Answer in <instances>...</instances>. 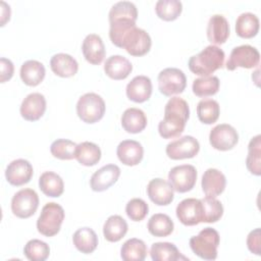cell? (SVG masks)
Wrapping results in <instances>:
<instances>
[{
    "mask_svg": "<svg viewBox=\"0 0 261 261\" xmlns=\"http://www.w3.org/2000/svg\"><path fill=\"white\" fill-rule=\"evenodd\" d=\"M190 116L189 105L179 97H171L164 108V118L158 124L159 135L163 139L178 137L185 129Z\"/></svg>",
    "mask_w": 261,
    "mask_h": 261,
    "instance_id": "1",
    "label": "cell"
},
{
    "mask_svg": "<svg viewBox=\"0 0 261 261\" xmlns=\"http://www.w3.org/2000/svg\"><path fill=\"white\" fill-rule=\"evenodd\" d=\"M224 52L215 45H209L200 53L189 59L190 70L201 76H209L215 70L221 68L224 63Z\"/></svg>",
    "mask_w": 261,
    "mask_h": 261,
    "instance_id": "2",
    "label": "cell"
},
{
    "mask_svg": "<svg viewBox=\"0 0 261 261\" xmlns=\"http://www.w3.org/2000/svg\"><path fill=\"white\" fill-rule=\"evenodd\" d=\"M220 242L217 230L212 227L203 228L197 236L190 239L192 251L204 260H214L217 258V248Z\"/></svg>",
    "mask_w": 261,
    "mask_h": 261,
    "instance_id": "3",
    "label": "cell"
},
{
    "mask_svg": "<svg viewBox=\"0 0 261 261\" xmlns=\"http://www.w3.org/2000/svg\"><path fill=\"white\" fill-rule=\"evenodd\" d=\"M63 219V208L54 202L47 203L42 208L41 214L37 220V229L45 237H53L59 232Z\"/></svg>",
    "mask_w": 261,
    "mask_h": 261,
    "instance_id": "4",
    "label": "cell"
},
{
    "mask_svg": "<svg viewBox=\"0 0 261 261\" xmlns=\"http://www.w3.org/2000/svg\"><path fill=\"white\" fill-rule=\"evenodd\" d=\"M105 109L106 106L103 98L96 93L83 95L76 103L77 116L86 123L99 121L104 116Z\"/></svg>",
    "mask_w": 261,
    "mask_h": 261,
    "instance_id": "5",
    "label": "cell"
},
{
    "mask_svg": "<svg viewBox=\"0 0 261 261\" xmlns=\"http://www.w3.org/2000/svg\"><path fill=\"white\" fill-rule=\"evenodd\" d=\"M158 89L164 96H171L184 92L187 86V77L182 70L175 67H167L158 74Z\"/></svg>",
    "mask_w": 261,
    "mask_h": 261,
    "instance_id": "6",
    "label": "cell"
},
{
    "mask_svg": "<svg viewBox=\"0 0 261 261\" xmlns=\"http://www.w3.org/2000/svg\"><path fill=\"white\" fill-rule=\"evenodd\" d=\"M152 45L150 35L143 29L133 28L122 38L120 48L133 56H143L150 51Z\"/></svg>",
    "mask_w": 261,
    "mask_h": 261,
    "instance_id": "7",
    "label": "cell"
},
{
    "mask_svg": "<svg viewBox=\"0 0 261 261\" xmlns=\"http://www.w3.org/2000/svg\"><path fill=\"white\" fill-rule=\"evenodd\" d=\"M39 206V196L32 189L16 192L11 199V211L18 218H29L35 214Z\"/></svg>",
    "mask_w": 261,
    "mask_h": 261,
    "instance_id": "8",
    "label": "cell"
},
{
    "mask_svg": "<svg viewBox=\"0 0 261 261\" xmlns=\"http://www.w3.org/2000/svg\"><path fill=\"white\" fill-rule=\"evenodd\" d=\"M168 180L172 189L178 193L191 191L197 180V170L191 164L174 166L168 173Z\"/></svg>",
    "mask_w": 261,
    "mask_h": 261,
    "instance_id": "9",
    "label": "cell"
},
{
    "mask_svg": "<svg viewBox=\"0 0 261 261\" xmlns=\"http://www.w3.org/2000/svg\"><path fill=\"white\" fill-rule=\"evenodd\" d=\"M260 60L259 51L251 45H241L234 47L226 62L228 70H234L237 67L253 68L258 65Z\"/></svg>",
    "mask_w": 261,
    "mask_h": 261,
    "instance_id": "10",
    "label": "cell"
},
{
    "mask_svg": "<svg viewBox=\"0 0 261 261\" xmlns=\"http://www.w3.org/2000/svg\"><path fill=\"white\" fill-rule=\"evenodd\" d=\"M211 146L219 151L231 150L239 142L238 132L227 123H220L214 126L209 134Z\"/></svg>",
    "mask_w": 261,
    "mask_h": 261,
    "instance_id": "11",
    "label": "cell"
},
{
    "mask_svg": "<svg viewBox=\"0 0 261 261\" xmlns=\"http://www.w3.org/2000/svg\"><path fill=\"white\" fill-rule=\"evenodd\" d=\"M175 212L178 220L184 225L192 226L203 222V206L201 199H184L176 206Z\"/></svg>",
    "mask_w": 261,
    "mask_h": 261,
    "instance_id": "12",
    "label": "cell"
},
{
    "mask_svg": "<svg viewBox=\"0 0 261 261\" xmlns=\"http://www.w3.org/2000/svg\"><path fill=\"white\" fill-rule=\"evenodd\" d=\"M200 150V144L192 136H184L166 146V154L170 159L179 160L195 157Z\"/></svg>",
    "mask_w": 261,
    "mask_h": 261,
    "instance_id": "13",
    "label": "cell"
},
{
    "mask_svg": "<svg viewBox=\"0 0 261 261\" xmlns=\"http://www.w3.org/2000/svg\"><path fill=\"white\" fill-rule=\"evenodd\" d=\"M33 173V166L28 160L15 159L7 165L5 177L10 185L19 187L28 184L31 180Z\"/></svg>",
    "mask_w": 261,
    "mask_h": 261,
    "instance_id": "14",
    "label": "cell"
},
{
    "mask_svg": "<svg viewBox=\"0 0 261 261\" xmlns=\"http://www.w3.org/2000/svg\"><path fill=\"white\" fill-rule=\"evenodd\" d=\"M120 175V168L116 164H107L93 173L90 179L91 189L103 192L114 185Z\"/></svg>",
    "mask_w": 261,
    "mask_h": 261,
    "instance_id": "15",
    "label": "cell"
},
{
    "mask_svg": "<svg viewBox=\"0 0 261 261\" xmlns=\"http://www.w3.org/2000/svg\"><path fill=\"white\" fill-rule=\"evenodd\" d=\"M147 194L149 199L158 206L169 205L174 198L173 189L170 184L160 177L153 178L149 181Z\"/></svg>",
    "mask_w": 261,
    "mask_h": 261,
    "instance_id": "16",
    "label": "cell"
},
{
    "mask_svg": "<svg viewBox=\"0 0 261 261\" xmlns=\"http://www.w3.org/2000/svg\"><path fill=\"white\" fill-rule=\"evenodd\" d=\"M46 110V99L40 93L29 94L21 102L20 114L28 121L40 119Z\"/></svg>",
    "mask_w": 261,
    "mask_h": 261,
    "instance_id": "17",
    "label": "cell"
},
{
    "mask_svg": "<svg viewBox=\"0 0 261 261\" xmlns=\"http://www.w3.org/2000/svg\"><path fill=\"white\" fill-rule=\"evenodd\" d=\"M82 51L85 59L91 64H100L105 57V46L100 36L89 34L83 41Z\"/></svg>",
    "mask_w": 261,
    "mask_h": 261,
    "instance_id": "18",
    "label": "cell"
},
{
    "mask_svg": "<svg viewBox=\"0 0 261 261\" xmlns=\"http://www.w3.org/2000/svg\"><path fill=\"white\" fill-rule=\"evenodd\" d=\"M116 154L121 163L127 166H134L142 161L144 149L141 143L135 140H124L118 144Z\"/></svg>",
    "mask_w": 261,
    "mask_h": 261,
    "instance_id": "19",
    "label": "cell"
},
{
    "mask_svg": "<svg viewBox=\"0 0 261 261\" xmlns=\"http://www.w3.org/2000/svg\"><path fill=\"white\" fill-rule=\"evenodd\" d=\"M152 82L146 75L135 76L126 86V96L136 103H143L150 99Z\"/></svg>",
    "mask_w": 261,
    "mask_h": 261,
    "instance_id": "20",
    "label": "cell"
},
{
    "mask_svg": "<svg viewBox=\"0 0 261 261\" xmlns=\"http://www.w3.org/2000/svg\"><path fill=\"white\" fill-rule=\"evenodd\" d=\"M206 33L210 43L221 45L229 36V23L223 15L214 14L208 21Z\"/></svg>",
    "mask_w": 261,
    "mask_h": 261,
    "instance_id": "21",
    "label": "cell"
},
{
    "mask_svg": "<svg viewBox=\"0 0 261 261\" xmlns=\"http://www.w3.org/2000/svg\"><path fill=\"white\" fill-rule=\"evenodd\" d=\"M202 190L206 196L217 197L226 186L225 175L216 168H208L202 176Z\"/></svg>",
    "mask_w": 261,
    "mask_h": 261,
    "instance_id": "22",
    "label": "cell"
},
{
    "mask_svg": "<svg viewBox=\"0 0 261 261\" xmlns=\"http://www.w3.org/2000/svg\"><path fill=\"white\" fill-rule=\"evenodd\" d=\"M133 70L130 61L121 55H112L108 57L104 64L105 73L112 80H124Z\"/></svg>",
    "mask_w": 261,
    "mask_h": 261,
    "instance_id": "23",
    "label": "cell"
},
{
    "mask_svg": "<svg viewBox=\"0 0 261 261\" xmlns=\"http://www.w3.org/2000/svg\"><path fill=\"white\" fill-rule=\"evenodd\" d=\"M52 71L61 77H69L77 72L79 64L76 60L66 53H57L50 59Z\"/></svg>",
    "mask_w": 261,
    "mask_h": 261,
    "instance_id": "24",
    "label": "cell"
},
{
    "mask_svg": "<svg viewBox=\"0 0 261 261\" xmlns=\"http://www.w3.org/2000/svg\"><path fill=\"white\" fill-rule=\"evenodd\" d=\"M121 125L125 132L138 134L147 126V117L144 111L139 108H127L122 113Z\"/></svg>",
    "mask_w": 261,
    "mask_h": 261,
    "instance_id": "25",
    "label": "cell"
},
{
    "mask_svg": "<svg viewBox=\"0 0 261 261\" xmlns=\"http://www.w3.org/2000/svg\"><path fill=\"white\" fill-rule=\"evenodd\" d=\"M45 66L38 60H28L20 67L21 81L31 87L38 86L45 77Z\"/></svg>",
    "mask_w": 261,
    "mask_h": 261,
    "instance_id": "26",
    "label": "cell"
},
{
    "mask_svg": "<svg viewBox=\"0 0 261 261\" xmlns=\"http://www.w3.org/2000/svg\"><path fill=\"white\" fill-rule=\"evenodd\" d=\"M39 188L44 195L56 198L62 195L64 184L60 175L53 171H45L39 178Z\"/></svg>",
    "mask_w": 261,
    "mask_h": 261,
    "instance_id": "27",
    "label": "cell"
},
{
    "mask_svg": "<svg viewBox=\"0 0 261 261\" xmlns=\"http://www.w3.org/2000/svg\"><path fill=\"white\" fill-rule=\"evenodd\" d=\"M74 247L84 254L93 253L98 246V237L90 227L79 228L72 237Z\"/></svg>",
    "mask_w": 261,
    "mask_h": 261,
    "instance_id": "28",
    "label": "cell"
},
{
    "mask_svg": "<svg viewBox=\"0 0 261 261\" xmlns=\"http://www.w3.org/2000/svg\"><path fill=\"white\" fill-rule=\"evenodd\" d=\"M127 223L119 215H111L107 218L103 226L105 240L111 243L120 241L127 232Z\"/></svg>",
    "mask_w": 261,
    "mask_h": 261,
    "instance_id": "29",
    "label": "cell"
},
{
    "mask_svg": "<svg viewBox=\"0 0 261 261\" xmlns=\"http://www.w3.org/2000/svg\"><path fill=\"white\" fill-rule=\"evenodd\" d=\"M259 18L252 12H244L236 20V32L241 38L250 39L255 37L259 31Z\"/></svg>",
    "mask_w": 261,
    "mask_h": 261,
    "instance_id": "30",
    "label": "cell"
},
{
    "mask_svg": "<svg viewBox=\"0 0 261 261\" xmlns=\"http://www.w3.org/2000/svg\"><path fill=\"white\" fill-rule=\"evenodd\" d=\"M146 244L140 239H129L121 246L120 257L124 261H143L147 256Z\"/></svg>",
    "mask_w": 261,
    "mask_h": 261,
    "instance_id": "31",
    "label": "cell"
},
{
    "mask_svg": "<svg viewBox=\"0 0 261 261\" xmlns=\"http://www.w3.org/2000/svg\"><path fill=\"white\" fill-rule=\"evenodd\" d=\"M150 256L153 261H176L186 259L182 257L175 245L168 242H158L151 246Z\"/></svg>",
    "mask_w": 261,
    "mask_h": 261,
    "instance_id": "32",
    "label": "cell"
},
{
    "mask_svg": "<svg viewBox=\"0 0 261 261\" xmlns=\"http://www.w3.org/2000/svg\"><path fill=\"white\" fill-rule=\"evenodd\" d=\"M75 159L85 166H93L101 159V150L95 143L83 142L77 145Z\"/></svg>",
    "mask_w": 261,
    "mask_h": 261,
    "instance_id": "33",
    "label": "cell"
},
{
    "mask_svg": "<svg viewBox=\"0 0 261 261\" xmlns=\"http://www.w3.org/2000/svg\"><path fill=\"white\" fill-rule=\"evenodd\" d=\"M148 230L154 237H167L174 228L172 219L164 213H156L152 215L148 221Z\"/></svg>",
    "mask_w": 261,
    "mask_h": 261,
    "instance_id": "34",
    "label": "cell"
},
{
    "mask_svg": "<svg viewBox=\"0 0 261 261\" xmlns=\"http://www.w3.org/2000/svg\"><path fill=\"white\" fill-rule=\"evenodd\" d=\"M108 18L109 22L118 20H132L136 22L138 18V10L133 2L119 1L110 8Z\"/></svg>",
    "mask_w": 261,
    "mask_h": 261,
    "instance_id": "35",
    "label": "cell"
},
{
    "mask_svg": "<svg viewBox=\"0 0 261 261\" xmlns=\"http://www.w3.org/2000/svg\"><path fill=\"white\" fill-rule=\"evenodd\" d=\"M260 135L251 139L248 146L246 165L248 170L255 175L261 174V141Z\"/></svg>",
    "mask_w": 261,
    "mask_h": 261,
    "instance_id": "36",
    "label": "cell"
},
{
    "mask_svg": "<svg viewBox=\"0 0 261 261\" xmlns=\"http://www.w3.org/2000/svg\"><path fill=\"white\" fill-rule=\"evenodd\" d=\"M219 113V104L213 99H203L197 105L198 118L205 124L214 123L218 119Z\"/></svg>",
    "mask_w": 261,
    "mask_h": 261,
    "instance_id": "37",
    "label": "cell"
},
{
    "mask_svg": "<svg viewBox=\"0 0 261 261\" xmlns=\"http://www.w3.org/2000/svg\"><path fill=\"white\" fill-rule=\"evenodd\" d=\"M219 79L214 75L201 76L193 82V93L198 97H208L215 95L219 90Z\"/></svg>",
    "mask_w": 261,
    "mask_h": 261,
    "instance_id": "38",
    "label": "cell"
},
{
    "mask_svg": "<svg viewBox=\"0 0 261 261\" xmlns=\"http://www.w3.org/2000/svg\"><path fill=\"white\" fill-rule=\"evenodd\" d=\"M182 10V4L178 0H159L156 2L155 11L159 18L171 21L176 19Z\"/></svg>",
    "mask_w": 261,
    "mask_h": 261,
    "instance_id": "39",
    "label": "cell"
},
{
    "mask_svg": "<svg viewBox=\"0 0 261 261\" xmlns=\"http://www.w3.org/2000/svg\"><path fill=\"white\" fill-rule=\"evenodd\" d=\"M203 206V222L213 223L218 221L223 214V206L215 197L206 196L201 199Z\"/></svg>",
    "mask_w": 261,
    "mask_h": 261,
    "instance_id": "40",
    "label": "cell"
},
{
    "mask_svg": "<svg viewBox=\"0 0 261 261\" xmlns=\"http://www.w3.org/2000/svg\"><path fill=\"white\" fill-rule=\"evenodd\" d=\"M77 145L67 139H57L50 146L51 154L61 160H70L75 158Z\"/></svg>",
    "mask_w": 261,
    "mask_h": 261,
    "instance_id": "41",
    "label": "cell"
},
{
    "mask_svg": "<svg viewBox=\"0 0 261 261\" xmlns=\"http://www.w3.org/2000/svg\"><path fill=\"white\" fill-rule=\"evenodd\" d=\"M23 253L31 261H45L49 257L50 248L45 242L34 239L25 244Z\"/></svg>",
    "mask_w": 261,
    "mask_h": 261,
    "instance_id": "42",
    "label": "cell"
},
{
    "mask_svg": "<svg viewBox=\"0 0 261 261\" xmlns=\"http://www.w3.org/2000/svg\"><path fill=\"white\" fill-rule=\"evenodd\" d=\"M125 212L130 220L141 221L147 216L149 212V206L143 199L134 198L127 202L125 206Z\"/></svg>",
    "mask_w": 261,
    "mask_h": 261,
    "instance_id": "43",
    "label": "cell"
},
{
    "mask_svg": "<svg viewBox=\"0 0 261 261\" xmlns=\"http://www.w3.org/2000/svg\"><path fill=\"white\" fill-rule=\"evenodd\" d=\"M247 247L249 251L255 255H261V234L260 228L250 231L247 237Z\"/></svg>",
    "mask_w": 261,
    "mask_h": 261,
    "instance_id": "44",
    "label": "cell"
},
{
    "mask_svg": "<svg viewBox=\"0 0 261 261\" xmlns=\"http://www.w3.org/2000/svg\"><path fill=\"white\" fill-rule=\"evenodd\" d=\"M0 66H1V83H5L6 81H9L14 72V66L11 60L2 57L0 59Z\"/></svg>",
    "mask_w": 261,
    "mask_h": 261,
    "instance_id": "45",
    "label": "cell"
}]
</instances>
